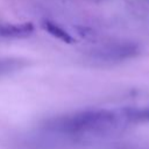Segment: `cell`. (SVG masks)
I'll return each mask as SVG.
<instances>
[{
  "instance_id": "obj_1",
  "label": "cell",
  "mask_w": 149,
  "mask_h": 149,
  "mask_svg": "<svg viewBox=\"0 0 149 149\" xmlns=\"http://www.w3.org/2000/svg\"><path fill=\"white\" fill-rule=\"evenodd\" d=\"M123 122L119 109L85 108L48 118L41 128L54 135L84 139L108 134Z\"/></svg>"
},
{
  "instance_id": "obj_4",
  "label": "cell",
  "mask_w": 149,
  "mask_h": 149,
  "mask_svg": "<svg viewBox=\"0 0 149 149\" xmlns=\"http://www.w3.org/2000/svg\"><path fill=\"white\" fill-rule=\"evenodd\" d=\"M41 27L43 28V30H45L49 35H51L52 37L57 38L58 41L66 43V44H72L76 42V38L65 29L63 28L61 24H58L57 22L49 20V19H44L41 22Z\"/></svg>"
},
{
  "instance_id": "obj_3",
  "label": "cell",
  "mask_w": 149,
  "mask_h": 149,
  "mask_svg": "<svg viewBox=\"0 0 149 149\" xmlns=\"http://www.w3.org/2000/svg\"><path fill=\"white\" fill-rule=\"evenodd\" d=\"M35 31L31 22L21 23H0V37L3 38H24Z\"/></svg>"
},
{
  "instance_id": "obj_6",
  "label": "cell",
  "mask_w": 149,
  "mask_h": 149,
  "mask_svg": "<svg viewBox=\"0 0 149 149\" xmlns=\"http://www.w3.org/2000/svg\"><path fill=\"white\" fill-rule=\"evenodd\" d=\"M27 62L21 58H1L0 59V77L10 74L23 69Z\"/></svg>"
},
{
  "instance_id": "obj_5",
  "label": "cell",
  "mask_w": 149,
  "mask_h": 149,
  "mask_svg": "<svg viewBox=\"0 0 149 149\" xmlns=\"http://www.w3.org/2000/svg\"><path fill=\"white\" fill-rule=\"evenodd\" d=\"M125 122L143 123L149 122V106L146 107H125L119 109Z\"/></svg>"
},
{
  "instance_id": "obj_2",
  "label": "cell",
  "mask_w": 149,
  "mask_h": 149,
  "mask_svg": "<svg viewBox=\"0 0 149 149\" xmlns=\"http://www.w3.org/2000/svg\"><path fill=\"white\" fill-rule=\"evenodd\" d=\"M140 47L135 42L119 41L109 42L92 49L87 57L91 62L98 64H115L137 56Z\"/></svg>"
}]
</instances>
